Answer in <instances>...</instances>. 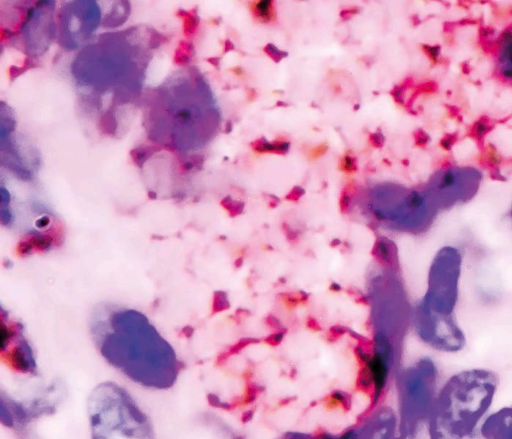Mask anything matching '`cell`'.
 <instances>
[{
	"instance_id": "6da1fadb",
	"label": "cell",
	"mask_w": 512,
	"mask_h": 439,
	"mask_svg": "<svg viewBox=\"0 0 512 439\" xmlns=\"http://www.w3.org/2000/svg\"><path fill=\"white\" fill-rule=\"evenodd\" d=\"M89 330L100 355L127 379L154 390L175 384L181 368L177 354L142 312L99 303L90 315Z\"/></svg>"
},
{
	"instance_id": "7a4b0ae2",
	"label": "cell",
	"mask_w": 512,
	"mask_h": 439,
	"mask_svg": "<svg viewBox=\"0 0 512 439\" xmlns=\"http://www.w3.org/2000/svg\"><path fill=\"white\" fill-rule=\"evenodd\" d=\"M462 267L463 255L458 247H441L432 259L427 290L415 311L417 337L437 352L455 354L467 344L456 316Z\"/></svg>"
},
{
	"instance_id": "3957f363",
	"label": "cell",
	"mask_w": 512,
	"mask_h": 439,
	"mask_svg": "<svg viewBox=\"0 0 512 439\" xmlns=\"http://www.w3.org/2000/svg\"><path fill=\"white\" fill-rule=\"evenodd\" d=\"M500 377L484 367L452 374L438 390L426 439H481L480 428L491 412Z\"/></svg>"
},
{
	"instance_id": "277c9868",
	"label": "cell",
	"mask_w": 512,
	"mask_h": 439,
	"mask_svg": "<svg viewBox=\"0 0 512 439\" xmlns=\"http://www.w3.org/2000/svg\"><path fill=\"white\" fill-rule=\"evenodd\" d=\"M92 439H155L150 418L120 385L102 382L87 401Z\"/></svg>"
},
{
	"instance_id": "5b68a950",
	"label": "cell",
	"mask_w": 512,
	"mask_h": 439,
	"mask_svg": "<svg viewBox=\"0 0 512 439\" xmlns=\"http://www.w3.org/2000/svg\"><path fill=\"white\" fill-rule=\"evenodd\" d=\"M439 388V369L430 357H421L403 371L398 390V439H419L423 432L426 434Z\"/></svg>"
},
{
	"instance_id": "8992f818",
	"label": "cell",
	"mask_w": 512,
	"mask_h": 439,
	"mask_svg": "<svg viewBox=\"0 0 512 439\" xmlns=\"http://www.w3.org/2000/svg\"><path fill=\"white\" fill-rule=\"evenodd\" d=\"M481 172L471 166L444 167L435 172L423 192L438 211L470 201L478 192Z\"/></svg>"
},
{
	"instance_id": "52a82bcc",
	"label": "cell",
	"mask_w": 512,
	"mask_h": 439,
	"mask_svg": "<svg viewBox=\"0 0 512 439\" xmlns=\"http://www.w3.org/2000/svg\"><path fill=\"white\" fill-rule=\"evenodd\" d=\"M1 357L14 370L21 373L36 372L33 349L24 336L21 323L1 311Z\"/></svg>"
},
{
	"instance_id": "ba28073f",
	"label": "cell",
	"mask_w": 512,
	"mask_h": 439,
	"mask_svg": "<svg viewBox=\"0 0 512 439\" xmlns=\"http://www.w3.org/2000/svg\"><path fill=\"white\" fill-rule=\"evenodd\" d=\"M80 5L81 2L77 6L79 14H61L62 31L65 29L64 32L70 35L68 38L71 43L70 48H75L78 43L89 38L93 30L97 28L101 18L100 8L97 6V3L89 1L85 2V6L80 7Z\"/></svg>"
},
{
	"instance_id": "9c48e42d",
	"label": "cell",
	"mask_w": 512,
	"mask_h": 439,
	"mask_svg": "<svg viewBox=\"0 0 512 439\" xmlns=\"http://www.w3.org/2000/svg\"><path fill=\"white\" fill-rule=\"evenodd\" d=\"M481 439H512V406L489 413L480 428Z\"/></svg>"
},
{
	"instance_id": "30bf717a",
	"label": "cell",
	"mask_w": 512,
	"mask_h": 439,
	"mask_svg": "<svg viewBox=\"0 0 512 439\" xmlns=\"http://www.w3.org/2000/svg\"><path fill=\"white\" fill-rule=\"evenodd\" d=\"M284 439H363V428L350 427L338 433L322 432L317 435L291 433Z\"/></svg>"
},
{
	"instance_id": "8fae6325",
	"label": "cell",
	"mask_w": 512,
	"mask_h": 439,
	"mask_svg": "<svg viewBox=\"0 0 512 439\" xmlns=\"http://www.w3.org/2000/svg\"><path fill=\"white\" fill-rule=\"evenodd\" d=\"M499 68L506 78L512 80V32H506L501 40Z\"/></svg>"
},
{
	"instance_id": "7c38bea8",
	"label": "cell",
	"mask_w": 512,
	"mask_h": 439,
	"mask_svg": "<svg viewBox=\"0 0 512 439\" xmlns=\"http://www.w3.org/2000/svg\"><path fill=\"white\" fill-rule=\"evenodd\" d=\"M250 9L254 19L260 23H270L276 18V11L272 0L252 1Z\"/></svg>"
},
{
	"instance_id": "4fadbf2b",
	"label": "cell",
	"mask_w": 512,
	"mask_h": 439,
	"mask_svg": "<svg viewBox=\"0 0 512 439\" xmlns=\"http://www.w3.org/2000/svg\"><path fill=\"white\" fill-rule=\"evenodd\" d=\"M289 142L278 138L271 142L265 138H260L251 143V147L258 153L285 154L289 149Z\"/></svg>"
},
{
	"instance_id": "5bb4252c",
	"label": "cell",
	"mask_w": 512,
	"mask_h": 439,
	"mask_svg": "<svg viewBox=\"0 0 512 439\" xmlns=\"http://www.w3.org/2000/svg\"><path fill=\"white\" fill-rule=\"evenodd\" d=\"M264 52L276 63L280 62L287 55L286 52L281 51L273 44H267L264 47Z\"/></svg>"
},
{
	"instance_id": "9a60e30c",
	"label": "cell",
	"mask_w": 512,
	"mask_h": 439,
	"mask_svg": "<svg viewBox=\"0 0 512 439\" xmlns=\"http://www.w3.org/2000/svg\"><path fill=\"white\" fill-rule=\"evenodd\" d=\"M339 167L342 171L346 173L355 172L357 170L355 158L349 154L343 156L340 160Z\"/></svg>"
},
{
	"instance_id": "2e32d148",
	"label": "cell",
	"mask_w": 512,
	"mask_h": 439,
	"mask_svg": "<svg viewBox=\"0 0 512 439\" xmlns=\"http://www.w3.org/2000/svg\"><path fill=\"white\" fill-rule=\"evenodd\" d=\"M328 149V146L327 144H319L317 145L316 147L312 148L310 151H309V157L311 159H317L319 157H321L322 155H324L326 153Z\"/></svg>"
},
{
	"instance_id": "e0dca14e",
	"label": "cell",
	"mask_w": 512,
	"mask_h": 439,
	"mask_svg": "<svg viewBox=\"0 0 512 439\" xmlns=\"http://www.w3.org/2000/svg\"><path fill=\"white\" fill-rule=\"evenodd\" d=\"M384 140V136L381 133H372L369 136V142L375 148H381L384 144Z\"/></svg>"
},
{
	"instance_id": "ac0fdd59",
	"label": "cell",
	"mask_w": 512,
	"mask_h": 439,
	"mask_svg": "<svg viewBox=\"0 0 512 439\" xmlns=\"http://www.w3.org/2000/svg\"><path fill=\"white\" fill-rule=\"evenodd\" d=\"M357 9L356 8H349V9H344L340 12V16L343 20H348L350 19L352 16H354L355 14H357Z\"/></svg>"
},
{
	"instance_id": "d6986e66",
	"label": "cell",
	"mask_w": 512,
	"mask_h": 439,
	"mask_svg": "<svg viewBox=\"0 0 512 439\" xmlns=\"http://www.w3.org/2000/svg\"><path fill=\"white\" fill-rule=\"evenodd\" d=\"M349 200H350L349 193L345 192V190H344V192L342 193L341 199H340V207H341L342 211H344L349 206Z\"/></svg>"
},
{
	"instance_id": "ffe728a7",
	"label": "cell",
	"mask_w": 512,
	"mask_h": 439,
	"mask_svg": "<svg viewBox=\"0 0 512 439\" xmlns=\"http://www.w3.org/2000/svg\"><path fill=\"white\" fill-rule=\"evenodd\" d=\"M302 194H303V190L299 187H295L293 190H291V192L289 193L287 198L289 200H297L299 198V196H301Z\"/></svg>"
},
{
	"instance_id": "44dd1931",
	"label": "cell",
	"mask_w": 512,
	"mask_h": 439,
	"mask_svg": "<svg viewBox=\"0 0 512 439\" xmlns=\"http://www.w3.org/2000/svg\"><path fill=\"white\" fill-rule=\"evenodd\" d=\"M392 96L394 97L395 101L402 104V96H401V89L399 86H395L393 90L391 91Z\"/></svg>"
},
{
	"instance_id": "7402d4cb",
	"label": "cell",
	"mask_w": 512,
	"mask_h": 439,
	"mask_svg": "<svg viewBox=\"0 0 512 439\" xmlns=\"http://www.w3.org/2000/svg\"><path fill=\"white\" fill-rule=\"evenodd\" d=\"M510 214H511V218H512V207H511V211H510Z\"/></svg>"
}]
</instances>
